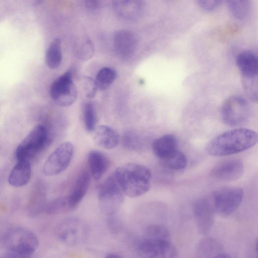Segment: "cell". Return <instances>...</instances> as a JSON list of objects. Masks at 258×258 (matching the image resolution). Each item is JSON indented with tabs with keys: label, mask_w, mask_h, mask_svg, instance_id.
<instances>
[{
	"label": "cell",
	"mask_w": 258,
	"mask_h": 258,
	"mask_svg": "<svg viewBox=\"0 0 258 258\" xmlns=\"http://www.w3.org/2000/svg\"><path fill=\"white\" fill-rule=\"evenodd\" d=\"M83 118L86 130L93 132L97 125V113L95 106L91 101L86 102L83 107Z\"/></svg>",
	"instance_id": "24"
},
{
	"label": "cell",
	"mask_w": 258,
	"mask_h": 258,
	"mask_svg": "<svg viewBox=\"0 0 258 258\" xmlns=\"http://www.w3.org/2000/svg\"><path fill=\"white\" fill-rule=\"evenodd\" d=\"M87 234L86 225L76 218H69L63 221L58 229L59 240L68 245L82 242Z\"/></svg>",
	"instance_id": "12"
},
{
	"label": "cell",
	"mask_w": 258,
	"mask_h": 258,
	"mask_svg": "<svg viewBox=\"0 0 258 258\" xmlns=\"http://www.w3.org/2000/svg\"><path fill=\"white\" fill-rule=\"evenodd\" d=\"M93 133L94 142L102 148L113 149L119 143V135L111 126L106 125H97Z\"/></svg>",
	"instance_id": "17"
},
{
	"label": "cell",
	"mask_w": 258,
	"mask_h": 258,
	"mask_svg": "<svg viewBox=\"0 0 258 258\" xmlns=\"http://www.w3.org/2000/svg\"><path fill=\"white\" fill-rule=\"evenodd\" d=\"M5 243L8 249L19 248L33 252L39 245L36 235L30 230L22 227H16L8 232L5 236Z\"/></svg>",
	"instance_id": "11"
},
{
	"label": "cell",
	"mask_w": 258,
	"mask_h": 258,
	"mask_svg": "<svg viewBox=\"0 0 258 258\" xmlns=\"http://www.w3.org/2000/svg\"><path fill=\"white\" fill-rule=\"evenodd\" d=\"M123 198L124 194L112 174L98 189V200L101 212L108 217L114 215L121 207Z\"/></svg>",
	"instance_id": "4"
},
{
	"label": "cell",
	"mask_w": 258,
	"mask_h": 258,
	"mask_svg": "<svg viewBox=\"0 0 258 258\" xmlns=\"http://www.w3.org/2000/svg\"><path fill=\"white\" fill-rule=\"evenodd\" d=\"M62 58L61 40L54 39L49 45L45 54V63L51 69L57 68L60 65Z\"/></svg>",
	"instance_id": "22"
},
{
	"label": "cell",
	"mask_w": 258,
	"mask_h": 258,
	"mask_svg": "<svg viewBox=\"0 0 258 258\" xmlns=\"http://www.w3.org/2000/svg\"><path fill=\"white\" fill-rule=\"evenodd\" d=\"M242 82L247 97L253 101H257V76H242Z\"/></svg>",
	"instance_id": "30"
},
{
	"label": "cell",
	"mask_w": 258,
	"mask_h": 258,
	"mask_svg": "<svg viewBox=\"0 0 258 258\" xmlns=\"http://www.w3.org/2000/svg\"><path fill=\"white\" fill-rule=\"evenodd\" d=\"M226 2L230 11L237 19L243 20L248 16L250 9L249 1H228Z\"/></svg>",
	"instance_id": "25"
},
{
	"label": "cell",
	"mask_w": 258,
	"mask_h": 258,
	"mask_svg": "<svg viewBox=\"0 0 258 258\" xmlns=\"http://www.w3.org/2000/svg\"><path fill=\"white\" fill-rule=\"evenodd\" d=\"M50 93L52 100L60 106H69L76 101L78 93L70 71L66 72L53 82Z\"/></svg>",
	"instance_id": "7"
},
{
	"label": "cell",
	"mask_w": 258,
	"mask_h": 258,
	"mask_svg": "<svg viewBox=\"0 0 258 258\" xmlns=\"http://www.w3.org/2000/svg\"><path fill=\"white\" fill-rule=\"evenodd\" d=\"M105 258H122V257L116 253H109L106 256Z\"/></svg>",
	"instance_id": "38"
},
{
	"label": "cell",
	"mask_w": 258,
	"mask_h": 258,
	"mask_svg": "<svg viewBox=\"0 0 258 258\" xmlns=\"http://www.w3.org/2000/svg\"><path fill=\"white\" fill-rule=\"evenodd\" d=\"M141 258H178L177 248L171 241L144 239L139 245Z\"/></svg>",
	"instance_id": "9"
},
{
	"label": "cell",
	"mask_w": 258,
	"mask_h": 258,
	"mask_svg": "<svg viewBox=\"0 0 258 258\" xmlns=\"http://www.w3.org/2000/svg\"><path fill=\"white\" fill-rule=\"evenodd\" d=\"M161 161L165 168L173 170H180L185 168L187 163L185 155L179 150Z\"/></svg>",
	"instance_id": "26"
},
{
	"label": "cell",
	"mask_w": 258,
	"mask_h": 258,
	"mask_svg": "<svg viewBox=\"0 0 258 258\" xmlns=\"http://www.w3.org/2000/svg\"><path fill=\"white\" fill-rule=\"evenodd\" d=\"M49 141L48 129L43 124L35 126L18 146L15 156L17 161H27L42 150Z\"/></svg>",
	"instance_id": "3"
},
{
	"label": "cell",
	"mask_w": 258,
	"mask_h": 258,
	"mask_svg": "<svg viewBox=\"0 0 258 258\" xmlns=\"http://www.w3.org/2000/svg\"><path fill=\"white\" fill-rule=\"evenodd\" d=\"M31 176L30 162L17 161V163L9 174L8 181L10 184L13 186L21 187L29 182Z\"/></svg>",
	"instance_id": "20"
},
{
	"label": "cell",
	"mask_w": 258,
	"mask_h": 258,
	"mask_svg": "<svg viewBox=\"0 0 258 258\" xmlns=\"http://www.w3.org/2000/svg\"><path fill=\"white\" fill-rule=\"evenodd\" d=\"M152 148L154 155L161 161L167 159L178 150L176 138L172 134L165 135L155 140Z\"/></svg>",
	"instance_id": "18"
},
{
	"label": "cell",
	"mask_w": 258,
	"mask_h": 258,
	"mask_svg": "<svg viewBox=\"0 0 258 258\" xmlns=\"http://www.w3.org/2000/svg\"><path fill=\"white\" fill-rule=\"evenodd\" d=\"M145 239L170 241V234L168 230L164 226L152 224L147 228Z\"/></svg>",
	"instance_id": "28"
},
{
	"label": "cell",
	"mask_w": 258,
	"mask_h": 258,
	"mask_svg": "<svg viewBox=\"0 0 258 258\" xmlns=\"http://www.w3.org/2000/svg\"><path fill=\"white\" fill-rule=\"evenodd\" d=\"M236 62L242 76H257L258 59L253 51L240 52L236 57Z\"/></svg>",
	"instance_id": "21"
},
{
	"label": "cell",
	"mask_w": 258,
	"mask_h": 258,
	"mask_svg": "<svg viewBox=\"0 0 258 258\" xmlns=\"http://www.w3.org/2000/svg\"><path fill=\"white\" fill-rule=\"evenodd\" d=\"M117 77L116 71L110 67L102 68L97 73L95 80L97 88L100 91L107 90Z\"/></svg>",
	"instance_id": "23"
},
{
	"label": "cell",
	"mask_w": 258,
	"mask_h": 258,
	"mask_svg": "<svg viewBox=\"0 0 258 258\" xmlns=\"http://www.w3.org/2000/svg\"><path fill=\"white\" fill-rule=\"evenodd\" d=\"M221 248V245L215 239L212 238H204L200 241L198 245V252L202 256L208 257L214 254L216 255Z\"/></svg>",
	"instance_id": "27"
},
{
	"label": "cell",
	"mask_w": 258,
	"mask_h": 258,
	"mask_svg": "<svg viewBox=\"0 0 258 258\" xmlns=\"http://www.w3.org/2000/svg\"><path fill=\"white\" fill-rule=\"evenodd\" d=\"M244 172L242 162L238 159L227 160L217 165L211 171V176L222 181H233L239 178Z\"/></svg>",
	"instance_id": "13"
},
{
	"label": "cell",
	"mask_w": 258,
	"mask_h": 258,
	"mask_svg": "<svg viewBox=\"0 0 258 258\" xmlns=\"http://www.w3.org/2000/svg\"><path fill=\"white\" fill-rule=\"evenodd\" d=\"M0 258H5V257L4 255H3V256H1Z\"/></svg>",
	"instance_id": "39"
},
{
	"label": "cell",
	"mask_w": 258,
	"mask_h": 258,
	"mask_svg": "<svg viewBox=\"0 0 258 258\" xmlns=\"http://www.w3.org/2000/svg\"><path fill=\"white\" fill-rule=\"evenodd\" d=\"M101 3L98 1H86L85 5L86 7L91 10H96L101 7Z\"/></svg>",
	"instance_id": "36"
},
{
	"label": "cell",
	"mask_w": 258,
	"mask_h": 258,
	"mask_svg": "<svg viewBox=\"0 0 258 258\" xmlns=\"http://www.w3.org/2000/svg\"><path fill=\"white\" fill-rule=\"evenodd\" d=\"M94 51L93 44L90 39H85L79 43L76 48V54L80 59L86 60L90 59Z\"/></svg>",
	"instance_id": "32"
},
{
	"label": "cell",
	"mask_w": 258,
	"mask_h": 258,
	"mask_svg": "<svg viewBox=\"0 0 258 258\" xmlns=\"http://www.w3.org/2000/svg\"><path fill=\"white\" fill-rule=\"evenodd\" d=\"M112 175L124 195L128 197H138L150 189L152 174L144 165L126 164L116 168Z\"/></svg>",
	"instance_id": "2"
},
{
	"label": "cell",
	"mask_w": 258,
	"mask_h": 258,
	"mask_svg": "<svg viewBox=\"0 0 258 258\" xmlns=\"http://www.w3.org/2000/svg\"><path fill=\"white\" fill-rule=\"evenodd\" d=\"M216 212L223 216L233 213L240 205L243 191L237 186H225L212 195Z\"/></svg>",
	"instance_id": "6"
},
{
	"label": "cell",
	"mask_w": 258,
	"mask_h": 258,
	"mask_svg": "<svg viewBox=\"0 0 258 258\" xmlns=\"http://www.w3.org/2000/svg\"><path fill=\"white\" fill-rule=\"evenodd\" d=\"M34 252L25 249L13 248L8 249L5 258H31Z\"/></svg>",
	"instance_id": "34"
},
{
	"label": "cell",
	"mask_w": 258,
	"mask_h": 258,
	"mask_svg": "<svg viewBox=\"0 0 258 258\" xmlns=\"http://www.w3.org/2000/svg\"><path fill=\"white\" fill-rule=\"evenodd\" d=\"M90 174L96 180L100 179L106 172L109 162L106 155L98 150L90 151L87 156Z\"/></svg>",
	"instance_id": "19"
},
{
	"label": "cell",
	"mask_w": 258,
	"mask_h": 258,
	"mask_svg": "<svg viewBox=\"0 0 258 258\" xmlns=\"http://www.w3.org/2000/svg\"><path fill=\"white\" fill-rule=\"evenodd\" d=\"M212 258H232L230 255L226 253H219Z\"/></svg>",
	"instance_id": "37"
},
{
	"label": "cell",
	"mask_w": 258,
	"mask_h": 258,
	"mask_svg": "<svg viewBox=\"0 0 258 258\" xmlns=\"http://www.w3.org/2000/svg\"><path fill=\"white\" fill-rule=\"evenodd\" d=\"M83 86L86 97L89 99L93 98L98 89L95 80L89 77H85Z\"/></svg>",
	"instance_id": "33"
},
{
	"label": "cell",
	"mask_w": 258,
	"mask_h": 258,
	"mask_svg": "<svg viewBox=\"0 0 258 258\" xmlns=\"http://www.w3.org/2000/svg\"><path fill=\"white\" fill-rule=\"evenodd\" d=\"M74 154V146L67 141L60 144L49 155L43 166V173L47 176L57 175L70 165Z\"/></svg>",
	"instance_id": "8"
},
{
	"label": "cell",
	"mask_w": 258,
	"mask_h": 258,
	"mask_svg": "<svg viewBox=\"0 0 258 258\" xmlns=\"http://www.w3.org/2000/svg\"><path fill=\"white\" fill-rule=\"evenodd\" d=\"M113 47L116 55L120 58L128 59L136 52L137 47V38L130 30H119L114 36Z\"/></svg>",
	"instance_id": "14"
},
{
	"label": "cell",
	"mask_w": 258,
	"mask_h": 258,
	"mask_svg": "<svg viewBox=\"0 0 258 258\" xmlns=\"http://www.w3.org/2000/svg\"><path fill=\"white\" fill-rule=\"evenodd\" d=\"M47 213L49 214H59L70 212L68 197L58 198L45 207Z\"/></svg>",
	"instance_id": "31"
},
{
	"label": "cell",
	"mask_w": 258,
	"mask_h": 258,
	"mask_svg": "<svg viewBox=\"0 0 258 258\" xmlns=\"http://www.w3.org/2000/svg\"><path fill=\"white\" fill-rule=\"evenodd\" d=\"M122 142L126 148L130 150L136 151L142 148L143 138L135 131H128L123 134Z\"/></svg>",
	"instance_id": "29"
},
{
	"label": "cell",
	"mask_w": 258,
	"mask_h": 258,
	"mask_svg": "<svg viewBox=\"0 0 258 258\" xmlns=\"http://www.w3.org/2000/svg\"><path fill=\"white\" fill-rule=\"evenodd\" d=\"M250 113V106L244 97L233 95L228 98L222 104L221 115L228 125L238 126L245 123Z\"/></svg>",
	"instance_id": "5"
},
{
	"label": "cell",
	"mask_w": 258,
	"mask_h": 258,
	"mask_svg": "<svg viewBox=\"0 0 258 258\" xmlns=\"http://www.w3.org/2000/svg\"><path fill=\"white\" fill-rule=\"evenodd\" d=\"M216 213L212 195L199 199L195 204L194 213L199 233L205 235L210 232Z\"/></svg>",
	"instance_id": "10"
},
{
	"label": "cell",
	"mask_w": 258,
	"mask_h": 258,
	"mask_svg": "<svg viewBox=\"0 0 258 258\" xmlns=\"http://www.w3.org/2000/svg\"><path fill=\"white\" fill-rule=\"evenodd\" d=\"M257 134L247 128H237L214 138L207 146L208 153L214 156H224L248 150L257 142Z\"/></svg>",
	"instance_id": "1"
},
{
	"label": "cell",
	"mask_w": 258,
	"mask_h": 258,
	"mask_svg": "<svg viewBox=\"0 0 258 258\" xmlns=\"http://www.w3.org/2000/svg\"><path fill=\"white\" fill-rule=\"evenodd\" d=\"M91 181L90 173L83 171L77 177L72 191L68 196L71 211L75 210L86 195Z\"/></svg>",
	"instance_id": "16"
},
{
	"label": "cell",
	"mask_w": 258,
	"mask_h": 258,
	"mask_svg": "<svg viewBox=\"0 0 258 258\" xmlns=\"http://www.w3.org/2000/svg\"><path fill=\"white\" fill-rule=\"evenodd\" d=\"M220 1H199L200 7L205 11H210L216 9L220 5Z\"/></svg>",
	"instance_id": "35"
},
{
	"label": "cell",
	"mask_w": 258,
	"mask_h": 258,
	"mask_svg": "<svg viewBox=\"0 0 258 258\" xmlns=\"http://www.w3.org/2000/svg\"><path fill=\"white\" fill-rule=\"evenodd\" d=\"M112 6L115 14L121 19L135 20L142 15L145 4L138 0L114 1Z\"/></svg>",
	"instance_id": "15"
}]
</instances>
